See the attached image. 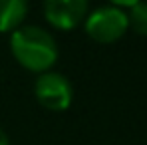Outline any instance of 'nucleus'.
<instances>
[{
  "label": "nucleus",
  "mask_w": 147,
  "mask_h": 145,
  "mask_svg": "<svg viewBox=\"0 0 147 145\" xmlns=\"http://www.w3.org/2000/svg\"><path fill=\"white\" fill-rule=\"evenodd\" d=\"M0 145H10V141H8V135L0 129Z\"/></svg>",
  "instance_id": "0eeeda50"
},
{
  "label": "nucleus",
  "mask_w": 147,
  "mask_h": 145,
  "mask_svg": "<svg viewBox=\"0 0 147 145\" xmlns=\"http://www.w3.org/2000/svg\"><path fill=\"white\" fill-rule=\"evenodd\" d=\"M10 50L20 66L30 72H50L58 60L54 36L40 26H20L10 36Z\"/></svg>",
  "instance_id": "f257e3e1"
},
{
  "label": "nucleus",
  "mask_w": 147,
  "mask_h": 145,
  "mask_svg": "<svg viewBox=\"0 0 147 145\" xmlns=\"http://www.w3.org/2000/svg\"><path fill=\"white\" fill-rule=\"evenodd\" d=\"M28 14V4L24 0H0V32L18 30Z\"/></svg>",
  "instance_id": "39448f33"
},
{
  "label": "nucleus",
  "mask_w": 147,
  "mask_h": 145,
  "mask_svg": "<svg viewBox=\"0 0 147 145\" xmlns=\"http://www.w3.org/2000/svg\"><path fill=\"white\" fill-rule=\"evenodd\" d=\"M34 96L50 111H64L72 103L74 88L66 76L58 72H44L34 84Z\"/></svg>",
  "instance_id": "7ed1b4c3"
},
{
  "label": "nucleus",
  "mask_w": 147,
  "mask_h": 145,
  "mask_svg": "<svg viewBox=\"0 0 147 145\" xmlns=\"http://www.w3.org/2000/svg\"><path fill=\"white\" fill-rule=\"evenodd\" d=\"M129 28L127 12L121 10L117 4L99 6L86 16V32L90 38L101 44H109L119 40Z\"/></svg>",
  "instance_id": "f03ea898"
},
{
  "label": "nucleus",
  "mask_w": 147,
  "mask_h": 145,
  "mask_svg": "<svg viewBox=\"0 0 147 145\" xmlns=\"http://www.w3.org/2000/svg\"><path fill=\"white\" fill-rule=\"evenodd\" d=\"M44 16L58 30H72L86 20L88 2L86 0H48L44 2Z\"/></svg>",
  "instance_id": "20e7f679"
},
{
  "label": "nucleus",
  "mask_w": 147,
  "mask_h": 145,
  "mask_svg": "<svg viewBox=\"0 0 147 145\" xmlns=\"http://www.w3.org/2000/svg\"><path fill=\"white\" fill-rule=\"evenodd\" d=\"M127 20L137 34L147 36V2H131Z\"/></svg>",
  "instance_id": "423d86ee"
}]
</instances>
